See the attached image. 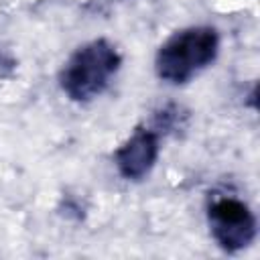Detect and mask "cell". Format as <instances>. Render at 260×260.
<instances>
[{"label":"cell","mask_w":260,"mask_h":260,"mask_svg":"<svg viewBox=\"0 0 260 260\" xmlns=\"http://www.w3.org/2000/svg\"><path fill=\"white\" fill-rule=\"evenodd\" d=\"M160 154V134L152 126H138L112 154L118 175L126 181H142L150 175Z\"/></svg>","instance_id":"277c9868"},{"label":"cell","mask_w":260,"mask_h":260,"mask_svg":"<svg viewBox=\"0 0 260 260\" xmlns=\"http://www.w3.org/2000/svg\"><path fill=\"white\" fill-rule=\"evenodd\" d=\"M207 225L213 242L228 254L250 248L258 234L254 211L246 201L234 195H219L209 201Z\"/></svg>","instance_id":"3957f363"},{"label":"cell","mask_w":260,"mask_h":260,"mask_svg":"<svg viewBox=\"0 0 260 260\" xmlns=\"http://www.w3.org/2000/svg\"><path fill=\"white\" fill-rule=\"evenodd\" d=\"M122 67V55L108 39H93L77 47L59 71L61 91L75 104L100 98Z\"/></svg>","instance_id":"7a4b0ae2"},{"label":"cell","mask_w":260,"mask_h":260,"mask_svg":"<svg viewBox=\"0 0 260 260\" xmlns=\"http://www.w3.org/2000/svg\"><path fill=\"white\" fill-rule=\"evenodd\" d=\"M187 120V112L177 106V104H167L162 106L160 110L154 112V118H152V128L162 136V134H169L177 128H183Z\"/></svg>","instance_id":"5b68a950"},{"label":"cell","mask_w":260,"mask_h":260,"mask_svg":"<svg viewBox=\"0 0 260 260\" xmlns=\"http://www.w3.org/2000/svg\"><path fill=\"white\" fill-rule=\"evenodd\" d=\"M219 53L215 26L197 24L173 32L154 55V73L169 85H185L205 71Z\"/></svg>","instance_id":"6da1fadb"}]
</instances>
